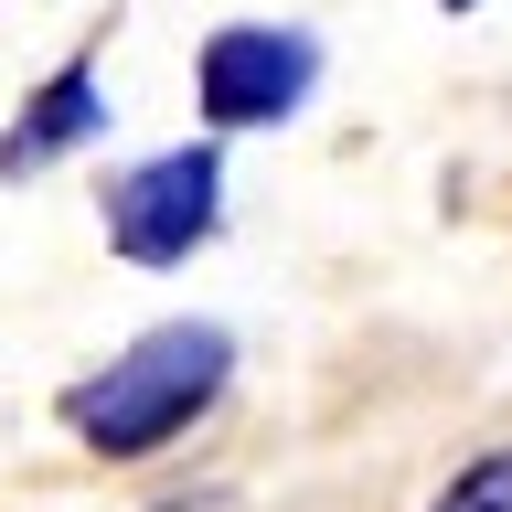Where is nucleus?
<instances>
[{
    "label": "nucleus",
    "instance_id": "39448f33",
    "mask_svg": "<svg viewBox=\"0 0 512 512\" xmlns=\"http://www.w3.org/2000/svg\"><path fill=\"white\" fill-rule=\"evenodd\" d=\"M427 512H512V438L480 448V459H459V470L438 480V502Z\"/></svg>",
    "mask_w": 512,
    "mask_h": 512
},
{
    "label": "nucleus",
    "instance_id": "f03ea898",
    "mask_svg": "<svg viewBox=\"0 0 512 512\" xmlns=\"http://www.w3.org/2000/svg\"><path fill=\"white\" fill-rule=\"evenodd\" d=\"M96 214H107L118 267H182V256H203L224 235V139H182V150H150L128 171H107Z\"/></svg>",
    "mask_w": 512,
    "mask_h": 512
},
{
    "label": "nucleus",
    "instance_id": "7ed1b4c3",
    "mask_svg": "<svg viewBox=\"0 0 512 512\" xmlns=\"http://www.w3.org/2000/svg\"><path fill=\"white\" fill-rule=\"evenodd\" d=\"M320 86V32L299 22H224L203 32L192 54V107L214 139H246V128H288Z\"/></svg>",
    "mask_w": 512,
    "mask_h": 512
},
{
    "label": "nucleus",
    "instance_id": "f257e3e1",
    "mask_svg": "<svg viewBox=\"0 0 512 512\" xmlns=\"http://www.w3.org/2000/svg\"><path fill=\"white\" fill-rule=\"evenodd\" d=\"M235 384V331L224 320H150L139 342H118L96 374H75L54 395L64 438L86 459H160L171 438H192Z\"/></svg>",
    "mask_w": 512,
    "mask_h": 512
},
{
    "label": "nucleus",
    "instance_id": "20e7f679",
    "mask_svg": "<svg viewBox=\"0 0 512 512\" xmlns=\"http://www.w3.org/2000/svg\"><path fill=\"white\" fill-rule=\"evenodd\" d=\"M96 128H107V86H96V54H75L22 96V118L0 128V182H32V171L96 150Z\"/></svg>",
    "mask_w": 512,
    "mask_h": 512
},
{
    "label": "nucleus",
    "instance_id": "423d86ee",
    "mask_svg": "<svg viewBox=\"0 0 512 512\" xmlns=\"http://www.w3.org/2000/svg\"><path fill=\"white\" fill-rule=\"evenodd\" d=\"M438 11H480V0H438Z\"/></svg>",
    "mask_w": 512,
    "mask_h": 512
}]
</instances>
